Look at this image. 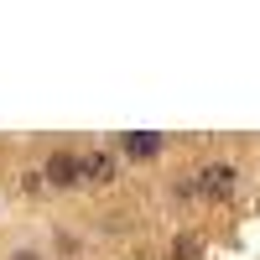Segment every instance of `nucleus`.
<instances>
[{"mask_svg": "<svg viewBox=\"0 0 260 260\" xmlns=\"http://www.w3.org/2000/svg\"><path fill=\"white\" fill-rule=\"evenodd\" d=\"M198 192H203V198H229V192H234V167H203V177H198Z\"/></svg>", "mask_w": 260, "mask_h": 260, "instance_id": "f257e3e1", "label": "nucleus"}, {"mask_svg": "<svg viewBox=\"0 0 260 260\" xmlns=\"http://www.w3.org/2000/svg\"><path fill=\"white\" fill-rule=\"evenodd\" d=\"M78 177H89V182H110V177H115V161L99 156V151H94V156H78Z\"/></svg>", "mask_w": 260, "mask_h": 260, "instance_id": "f03ea898", "label": "nucleus"}, {"mask_svg": "<svg viewBox=\"0 0 260 260\" xmlns=\"http://www.w3.org/2000/svg\"><path fill=\"white\" fill-rule=\"evenodd\" d=\"M47 177H52L57 187L78 182V156H52V161H47Z\"/></svg>", "mask_w": 260, "mask_h": 260, "instance_id": "7ed1b4c3", "label": "nucleus"}, {"mask_svg": "<svg viewBox=\"0 0 260 260\" xmlns=\"http://www.w3.org/2000/svg\"><path fill=\"white\" fill-rule=\"evenodd\" d=\"M125 151H130V156H156V151H161V136L136 130V136H125Z\"/></svg>", "mask_w": 260, "mask_h": 260, "instance_id": "20e7f679", "label": "nucleus"}, {"mask_svg": "<svg viewBox=\"0 0 260 260\" xmlns=\"http://www.w3.org/2000/svg\"><path fill=\"white\" fill-rule=\"evenodd\" d=\"M11 260H37V255H31V250H16V255H11Z\"/></svg>", "mask_w": 260, "mask_h": 260, "instance_id": "39448f33", "label": "nucleus"}]
</instances>
